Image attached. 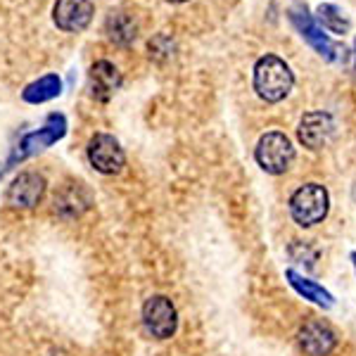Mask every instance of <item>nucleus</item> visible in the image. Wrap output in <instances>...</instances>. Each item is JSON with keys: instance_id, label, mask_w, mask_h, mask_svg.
I'll list each match as a JSON object with an SVG mask.
<instances>
[{"instance_id": "obj_7", "label": "nucleus", "mask_w": 356, "mask_h": 356, "mask_svg": "<svg viewBox=\"0 0 356 356\" xmlns=\"http://www.w3.org/2000/svg\"><path fill=\"white\" fill-rule=\"evenodd\" d=\"M86 154H88L90 166H93L97 174H105V176L119 174L126 164L124 147L119 145L117 138L110 136V134H95L88 140Z\"/></svg>"}, {"instance_id": "obj_13", "label": "nucleus", "mask_w": 356, "mask_h": 356, "mask_svg": "<svg viewBox=\"0 0 356 356\" xmlns=\"http://www.w3.org/2000/svg\"><path fill=\"white\" fill-rule=\"evenodd\" d=\"M285 278H288L290 288L295 290L297 295L304 297V300H309V302H314L316 307H321V309L335 307V297H332V292H328L323 285L316 283V280L307 278V275H302L300 271H295V268H288V271H285Z\"/></svg>"}, {"instance_id": "obj_6", "label": "nucleus", "mask_w": 356, "mask_h": 356, "mask_svg": "<svg viewBox=\"0 0 356 356\" xmlns=\"http://www.w3.org/2000/svg\"><path fill=\"white\" fill-rule=\"evenodd\" d=\"M143 325L154 340H171L178 330V312L166 295H152L143 304Z\"/></svg>"}, {"instance_id": "obj_15", "label": "nucleus", "mask_w": 356, "mask_h": 356, "mask_svg": "<svg viewBox=\"0 0 356 356\" xmlns=\"http://www.w3.org/2000/svg\"><path fill=\"white\" fill-rule=\"evenodd\" d=\"M316 22H318L325 31L335 33V36H344V33H349V29H352V22L342 13V8L330 5V3L318 5V10H316Z\"/></svg>"}, {"instance_id": "obj_8", "label": "nucleus", "mask_w": 356, "mask_h": 356, "mask_svg": "<svg viewBox=\"0 0 356 356\" xmlns=\"http://www.w3.org/2000/svg\"><path fill=\"white\" fill-rule=\"evenodd\" d=\"M43 195H45V178L41 174H36V171H22L8 186L5 200L15 209H33L36 204H41Z\"/></svg>"}, {"instance_id": "obj_4", "label": "nucleus", "mask_w": 356, "mask_h": 356, "mask_svg": "<svg viewBox=\"0 0 356 356\" xmlns=\"http://www.w3.org/2000/svg\"><path fill=\"white\" fill-rule=\"evenodd\" d=\"M254 159L266 174L283 176L295 162V145L283 131H266L254 147Z\"/></svg>"}, {"instance_id": "obj_18", "label": "nucleus", "mask_w": 356, "mask_h": 356, "mask_svg": "<svg viewBox=\"0 0 356 356\" xmlns=\"http://www.w3.org/2000/svg\"><path fill=\"white\" fill-rule=\"evenodd\" d=\"M354 69H356V41H354Z\"/></svg>"}, {"instance_id": "obj_3", "label": "nucleus", "mask_w": 356, "mask_h": 356, "mask_svg": "<svg viewBox=\"0 0 356 356\" xmlns=\"http://www.w3.org/2000/svg\"><path fill=\"white\" fill-rule=\"evenodd\" d=\"M330 211L328 188L321 183H304L290 197L292 221L300 228H314L316 223H323Z\"/></svg>"}, {"instance_id": "obj_17", "label": "nucleus", "mask_w": 356, "mask_h": 356, "mask_svg": "<svg viewBox=\"0 0 356 356\" xmlns=\"http://www.w3.org/2000/svg\"><path fill=\"white\" fill-rule=\"evenodd\" d=\"M349 259H352V264H354V271H356V252H352V254H349Z\"/></svg>"}, {"instance_id": "obj_1", "label": "nucleus", "mask_w": 356, "mask_h": 356, "mask_svg": "<svg viewBox=\"0 0 356 356\" xmlns=\"http://www.w3.org/2000/svg\"><path fill=\"white\" fill-rule=\"evenodd\" d=\"M252 86H254V93L264 102L275 105V102L285 100L290 90L295 88V74H292L288 62L280 60L278 55H264L254 65Z\"/></svg>"}, {"instance_id": "obj_12", "label": "nucleus", "mask_w": 356, "mask_h": 356, "mask_svg": "<svg viewBox=\"0 0 356 356\" xmlns=\"http://www.w3.org/2000/svg\"><path fill=\"white\" fill-rule=\"evenodd\" d=\"M119 86H122V74H119V69L112 62L100 60L90 67V93L97 100H110L119 90Z\"/></svg>"}, {"instance_id": "obj_19", "label": "nucleus", "mask_w": 356, "mask_h": 356, "mask_svg": "<svg viewBox=\"0 0 356 356\" xmlns=\"http://www.w3.org/2000/svg\"><path fill=\"white\" fill-rule=\"evenodd\" d=\"M169 3H188V0H169Z\"/></svg>"}, {"instance_id": "obj_16", "label": "nucleus", "mask_w": 356, "mask_h": 356, "mask_svg": "<svg viewBox=\"0 0 356 356\" xmlns=\"http://www.w3.org/2000/svg\"><path fill=\"white\" fill-rule=\"evenodd\" d=\"M107 26H110V38H112V41L129 43V41H134V38H136L134 26H131V24H129V19H126V17H122V15L110 17Z\"/></svg>"}, {"instance_id": "obj_5", "label": "nucleus", "mask_w": 356, "mask_h": 356, "mask_svg": "<svg viewBox=\"0 0 356 356\" xmlns=\"http://www.w3.org/2000/svg\"><path fill=\"white\" fill-rule=\"evenodd\" d=\"M67 136V117L60 112H53L48 114V119H45V124L41 129L31 131V134L22 136L19 145H17L15 154L10 157V164H15L17 159H26V157H33V154L48 150L50 145H55L57 140H62V138Z\"/></svg>"}, {"instance_id": "obj_9", "label": "nucleus", "mask_w": 356, "mask_h": 356, "mask_svg": "<svg viewBox=\"0 0 356 356\" xmlns=\"http://www.w3.org/2000/svg\"><path fill=\"white\" fill-rule=\"evenodd\" d=\"M335 134V119L328 112H307L297 129V138L307 150H323Z\"/></svg>"}, {"instance_id": "obj_2", "label": "nucleus", "mask_w": 356, "mask_h": 356, "mask_svg": "<svg viewBox=\"0 0 356 356\" xmlns=\"http://www.w3.org/2000/svg\"><path fill=\"white\" fill-rule=\"evenodd\" d=\"M288 17L292 22V26L300 31V36L307 41L312 48L318 53L323 60L328 62H344L347 60V50L340 43H335L328 33H323V29L318 26V22L314 19V15L309 13V8L304 3H292L288 10Z\"/></svg>"}, {"instance_id": "obj_11", "label": "nucleus", "mask_w": 356, "mask_h": 356, "mask_svg": "<svg viewBox=\"0 0 356 356\" xmlns=\"http://www.w3.org/2000/svg\"><path fill=\"white\" fill-rule=\"evenodd\" d=\"M297 340L304 354L309 356H328L332 349L337 347V335L323 321H309L304 323L300 332H297Z\"/></svg>"}, {"instance_id": "obj_10", "label": "nucleus", "mask_w": 356, "mask_h": 356, "mask_svg": "<svg viewBox=\"0 0 356 356\" xmlns=\"http://www.w3.org/2000/svg\"><path fill=\"white\" fill-rule=\"evenodd\" d=\"M95 5L90 0H57L53 8V22L60 31L76 33L93 22Z\"/></svg>"}, {"instance_id": "obj_14", "label": "nucleus", "mask_w": 356, "mask_h": 356, "mask_svg": "<svg viewBox=\"0 0 356 356\" xmlns=\"http://www.w3.org/2000/svg\"><path fill=\"white\" fill-rule=\"evenodd\" d=\"M62 93V79L57 74H45L38 81L29 83L24 90H22V100L29 102V105H43V102H50L55 97H60Z\"/></svg>"}]
</instances>
